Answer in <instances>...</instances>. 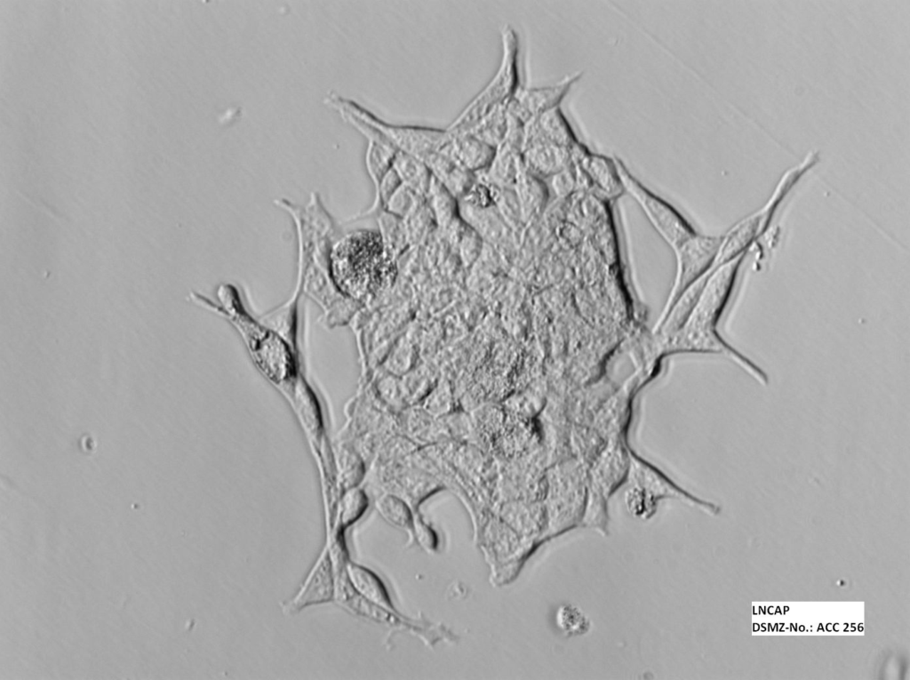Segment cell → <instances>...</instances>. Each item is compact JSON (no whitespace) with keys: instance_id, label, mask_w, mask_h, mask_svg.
<instances>
[{"instance_id":"7a4b0ae2","label":"cell","mask_w":910,"mask_h":680,"mask_svg":"<svg viewBox=\"0 0 910 680\" xmlns=\"http://www.w3.org/2000/svg\"><path fill=\"white\" fill-rule=\"evenodd\" d=\"M502 55L499 66L486 86L465 107L446 128L451 136L469 132L492 110L507 106L520 88L519 38L508 24L500 32Z\"/></svg>"},{"instance_id":"4316f807","label":"cell","mask_w":910,"mask_h":680,"mask_svg":"<svg viewBox=\"0 0 910 680\" xmlns=\"http://www.w3.org/2000/svg\"><path fill=\"white\" fill-rule=\"evenodd\" d=\"M525 125L526 124L507 111V126L503 143L520 154L524 143Z\"/></svg>"},{"instance_id":"1f68e13d","label":"cell","mask_w":910,"mask_h":680,"mask_svg":"<svg viewBox=\"0 0 910 680\" xmlns=\"http://www.w3.org/2000/svg\"><path fill=\"white\" fill-rule=\"evenodd\" d=\"M415 534L420 545L426 549H433L436 546V537L433 530L419 519L413 521Z\"/></svg>"},{"instance_id":"8fae6325","label":"cell","mask_w":910,"mask_h":680,"mask_svg":"<svg viewBox=\"0 0 910 680\" xmlns=\"http://www.w3.org/2000/svg\"><path fill=\"white\" fill-rule=\"evenodd\" d=\"M535 141L571 148L579 140L559 106L526 124L523 145Z\"/></svg>"},{"instance_id":"4fadbf2b","label":"cell","mask_w":910,"mask_h":680,"mask_svg":"<svg viewBox=\"0 0 910 680\" xmlns=\"http://www.w3.org/2000/svg\"><path fill=\"white\" fill-rule=\"evenodd\" d=\"M447 148L463 167L474 173L485 171L496 152L495 148L469 132L451 136Z\"/></svg>"},{"instance_id":"d6986e66","label":"cell","mask_w":910,"mask_h":680,"mask_svg":"<svg viewBox=\"0 0 910 680\" xmlns=\"http://www.w3.org/2000/svg\"><path fill=\"white\" fill-rule=\"evenodd\" d=\"M425 198L440 227L449 226L459 213L458 199L434 177Z\"/></svg>"},{"instance_id":"3957f363","label":"cell","mask_w":910,"mask_h":680,"mask_svg":"<svg viewBox=\"0 0 910 680\" xmlns=\"http://www.w3.org/2000/svg\"><path fill=\"white\" fill-rule=\"evenodd\" d=\"M818 162V156L810 152L798 165L788 169L781 176L771 196L758 211L741 219L724 235L711 270L748 253L759 238L766 233L780 204L794 187Z\"/></svg>"},{"instance_id":"7402d4cb","label":"cell","mask_w":910,"mask_h":680,"mask_svg":"<svg viewBox=\"0 0 910 680\" xmlns=\"http://www.w3.org/2000/svg\"><path fill=\"white\" fill-rule=\"evenodd\" d=\"M376 508L383 518L391 524L402 529L412 527L411 509L399 497L392 494L383 495L376 502Z\"/></svg>"},{"instance_id":"52a82bcc","label":"cell","mask_w":910,"mask_h":680,"mask_svg":"<svg viewBox=\"0 0 910 680\" xmlns=\"http://www.w3.org/2000/svg\"><path fill=\"white\" fill-rule=\"evenodd\" d=\"M721 240L722 236L697 233L673 250L675 254V274L658 320L667 314L686 289L711 271Z\"/></svg>"},{"instance_id":"9c48e42d","label":"cell","mask_w":910,"mask_h":680,"mask_svg":"<svg viewBox=\"0 0 910 680\" xmlns=\"http://www.w3.org/2000/svg\"><path fill=\"white\" fill-rule=\"evenodd\" d=\"M583 71H575L564 76L556 83L540 87L520 86L514 98L507 106V111L527 124L539 115L559 107L572 85L578 82Z\"/></svg>"},{"instance_id":"e0dca14e","label":"cell","mask_w":910,"mask_h":680,"mask_svg":"<svg viewBox=\"0 0 910 680\" xmlns=\"http://www.w3.org/2000/svg\"><path fill=\"white\" fill-rule=\"evenodd\" d=\"M392 168L401 182L419 196H426L432 181V173L427 164L419 157L397 150Z\"/></svg>"},{"instance_id":"2e32d148","label":"cell","mask_w":910,"mask_h":680,"mask_svg":"<svg viewBox=\"0 0 910 680\" xmlns=\"http://www.w3.org/2000/svg\"><path fill=\"white\" fill-rule=\"evenodd\" d=\"M346 572L350 584L359 595L371 603L395 612L384 584L374 572L354 563L347 564Z\"/></svg>"},{"instance_id":"6da1fadb","label":"cell","mask_w":910,"mask_h":680,"mask_svg":"<svg viewBox=\"0 0 910 680\" xmlns=\"http://www.w3.org/2000/svg\"><path fill=\"white\" fill-rule=\"evenodd\" d=\"M746 255L747 253L710 271L685 323L661 343V348L668 354L696 352L722 355L758 384L766 387L770 383L768 374L754 361L729 344L717 329Z\"/></svg>"},{"instance_id":"9a60e30c","label":"cell","mask_w":910,"mask_h":680,"mask_svg":"<svg viewBox=\"0 0 910 680\" xmlns=\"http://www.w3.org/2000/svg\"><path fill=\"white\" fill-rule=\"evenodd\" d=\"M521 154L502 143L496 148L489 167L476 177L500 188H514L521 165Z\"/></svg>"},{"instance_id":"7c38bea8","label":"cell","mask_w":910,"mask_h":680,"mask_svg":"<svg viewBox=\"0 0 910 680\" xmlns=\"http://www.w3.org/2000/svg\"><path fill=\"white\" fill-rule=\"evenodd\" d=\"M521 158L526 170L540 178H552L571 163V148L545 141L523 145Z\"/></svg>"},{"instance_id":"4dcf8cb0","label":"cell","mask_w":910,"mask_h":680,"mask_svg":"<svg viewBox=\"0 0 910 680\" xmlns=\"http://www.w3.org/2000/svg\"><path fill=\"white\" fill-rule=\"evenodd\" d=\"M475 230L465 232L462 236L460 251L466 263H471L480 250V239Z\"/></svg>"},{"instance_id":"277c9868","label":"cell","mask_w":910,"mask_h":680,"mask_svg":"<svg viewBox=\"0 0 910 680\" xmlns=\"http://www.w3.org/2000/svg\"><path fill=\"white\" fill-rule=\"evenodd\" d=\"M385 248L381 236L373 231H358L341 240L332 251L333 278L339 289L353 298L367 290Z\"/></svg>"},{"instance_id":"83f0119b","label":"cell","mask_w":910,"mask_h":680,"mask_svg":"<svg viewBox=\"0 0 910 680\" xmlns=\"http://www.w3.org/2000/svg\"><path fill=\"white\" fill-rule=\"evenodd\" d=\"M367 507V499L360 491H355L348 494L345 500L342 522L344 525H349L358 519Z\"/></svg>"},{"instance_id":"484cf974","label":"cell","mask_w":910,"mask_h":680,"mask_svg":"<svg viewBox=\"0 0 910 680\" xmlns=\"http://www.w3.org/2000/svg\"><path fill=\"white\" fill-rule=\"evenodd\" d=\"M451 404L450 389L446 382H440L426 400V411L434 414H442L448 411Z\"/></svg>"},{"instance_id":"cb8c5ba5","label":"cell","mask_w":910,"mask_h":680,"mask_svg":"<svg viewBox=\"0 0 910 680\" xmlns=\"http://www.w3.org/2000/svg\"><path fill=\"white\" fill-rule=\"evenodd\" d=\"M382 221L381 236L384 246L387 245L393 252H399L409 241L406 225L403 220L384 210L380 216Z\"/></svg>"},{"instance_id":"5b68a950","label":"cell","mask_w":910,"mask_h":680,"mask_svg":"<svg viewBox=\"0 0 910 680\" xmlns=\"http://www.w3.org/2000/svg\"><path fill=\"white\" fill-rule=\"evenodd\" d=\"M625 192L638 204L651 225L672 250L697 234L670 204L643 186L619 156H612Z\"/></svg>"},{"instance_id":"ac0fdd59","label":"cell","mask_w":910,"mask_h":680,"mask_svg":"<svg viewBox=\"0 0 910 680\" xmlns=\"http://www.w3.org/2000/svg\"><path fill=\"white\" fill-rule=\"evenodd\" d=\"M514 189L519 200L521 212L523 214L541 207L547 196V188L543 180L528 172L523 161L521 162Z\"/></svg>"},{"instance_id":"f1b7e54d","label":"cell","mask_w":910,"mask_h":680,"mask_svg":"<svg viewBox=\"0 0 910 680\" xmlns=\"http://www.w3.org/2000/svg\"><path fill=\"white\" fill-rule=\"evenodd\" d=\"M431 376L423 372L406 376L401 383L403 397L414 400L427 388Z\"/></svg>"},{"instance_id":"44dd1931","label":"cell","mask_w":910,"mask_h":680,"mask_svg":"<svg viewBox=\"0 0 910 680\" xmlns=\"http://www.w3.org/2000/svg\"><path fill=\"white\" fill-rule=\"evenodd\" d=\"M396 149L375 141H369L365 156L367 171L372 179L375 188L381 178L392 168Z\"/></svg>"},{"instance_id":"603a6c76","label":"cell","mask_w":910,"mask_h":680,"mask_svg":"<svg viewBox=\"0 0 910 680\" xmlns=\"http://www.w3.org/2000/svg\"><path fill=\"white\" fill-rule=\"evenodd\" d=\"M424 201V196L402 184L390 196L383 209L402 220H406Z\"/></svg>"},{"instance_id":"ffe728a7","label":"cell","mask_w":910,"mask_h":680,"mask_svg":"<svg viewBox=\"0 0 910 680\" xmlns=\"http://www.w3.org/2000/svg\"><path fill=\"white\" fill-rule=\"evenodd\" d=\"M507 126V106L497 108L483 117L469 132L479 140L497 148L506 136Z\"/></svg>"},{"instance_id":"f546056e","label":"cell","mask_w":910,"mask_h":680,"mask_svg":"<svg viewBox=\"0 0 910 680\" xmlns=\"http://www.w3.org/2000/svg\"><path fill=\"white\" fill-rule=\"evenodd\" d=\"M402 185L393 168L386 172L376 187V204L384 207L390 196Z\"/></svg>"},{"instance_id":"d4e9b609","label":"cell","mask_w":910,"mask_h":680,"mask_svg":"<svg viewBox=\"0 0 910 680\" xmlns=\"http://www.w3.org/2000/svg\"><path fill=\"white\" fill-rule=\"evenodd\" d=\"M557 625L566 633L579 635L587 630V617L577 608L566 605L559 609L556 614Z\"/></svg>"},{"instance_id":"30bf717a","label":"cell","mask_w":910,"mask_h":680,"mask_svg":"<svg viewBox=\"0 0 910 680\" xmlns=\"http://www.w3.org/2000/svg\"><path fill=\"white\" fill-rule=\"evenodd\" d=\"M447 144L441 150L430 154L423 161L428 166L432 176L457 199H459L472 188L477 177L476 173L463 167L453 157Z\"/></svg>"},{"instance_id":"5bb4252c","label":"cell","mask_w":910,"mask_h":680,"mask_svg":"<svg viewBox=\"0 0 910 680\" xmlns=\"http://www.w3.org/2000/svg\"><path fill=\"white\" fill-rule=\"evenodd\" d=\"M334 593L330 556L328 552H325L308 576L292 605L301 608L309 604L324 603L331 600Z\"/></svg>"},{"instance_id":"8992f818","label":"cell","mask_w":910,"mask_h":680,"mask_svg":"<svg viewBox=\"0 0 910 680\" xmlns=\"http://www.w3.org/2000/svg\"><path fill=\"white\" fill-rule=\"evenodd\" d=\"M328 100L340 111L347 112L377 129L397 150L422 160L441 150L451 140L446 129L389 124L351 100L338 98Z\"/></svg>"},{"instance_id":"ba28073f","label":"cell","mask_w":910,"mask_h":680,"mask_svg":"<svg viewBox=\"0 0 910 680\" xmlns=\"http://www.w3.org/2000/svg\"><path fill=\"white\" fill-rule=\"evenodd\" d=\"M578 191L584 190L611 200L625 193L613 157L591 152L579 140L571 148Z\"/></svg>"}]
</instances>
